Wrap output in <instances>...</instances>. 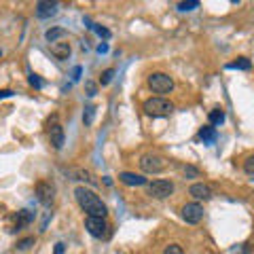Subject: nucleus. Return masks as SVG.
I'll use <instances>...</instances> for the list:
<instances>
[{"instance_id":"18","label":"nucleus","mask_w":254,"mask_h":254,"mask_svg":"<svg viewBox=\"0 0 254 254\" xmlns=\"http://www.w3.org/2000/svg\"><path fill=\"white\" fill-rule=\"evenodd\" d=\"M62 36H66V30H64V28H49L45 32V38L49 41V45L58 43V38H62Z\"/></svg>"},{"instance_id":"2","label":"nucleus","mask_w":254,"mask_h":254,"mask_svg":"<svg viewBox=\"0 0 254 254\" xmlns=\"http://www.w3.org/2000/svg\"><path fill=\"white\" fill-rule=\"evenodd\" d=\"M172 110H174V104L170 100L161 98V95H157V98H148L144 102V113L148 117H168V115H172Z\"/></svg>"},{"instance_id":"4","label":"nucleus","mask_w":254,"mask_h":254,"mask_svg":"<svg viewBox=\"0 0 254 254\" xmlns=\"http://www.w3.org/2000/svg\"><path fill=\"white\" fill-rule=\"evenodd\" d=\"M47 136H49V142L55 150H60L64 146V127L60 123L58 115H51V119L47 121Z\"/></svg>"},{"instance_id":"20","label":"nucleus","mask_w":254,"mask_h":254,"mask_svg":"<svg viewBox=\"0 0 254 254\" xmlns=\"http://www.w3.org/2000/svg\"><path fill=\"white\" fill-rule=\"evenodd\" d=\"M195 9H199V0H189V2H180L178 4V11H182V13L195 11Z\"/></svg>"},{"instance_id":"12","label":"nucleus","mask_w":254,"mask_h":254,"mask_svg":"<svg viewBox=\"0 0 254 254\" xmlns=\"http://www.w3.org/2000/svg\"><path fill=\"white\" fill-rule=\"evenodd\" d=\"M58 13V2H36V17L49 19Z\"/></svg>"},{"instance_id":"7","label":"nucleus","mask_w":254,"mask_h":254,"mask_svg":"<svg viewBox=\"0 0 254 254\" xmlns=\"http://www.w3.org/2000/svg\"><path fill=\"white\" fill-rule=\"evenodd\" d=\"M182 220L189 222V225H197V222H201L203 218V205L199 201H190L187 205H182Z\"/></svg>"},{"instance_id":"24","label":"nucleus","mask_w":254,"mask_h":254,"mask_svg":"<svg viewBox=\"0 0 254 254\" xmlns=\"http://www.w3.org/2000/svg\"><path fill=\"white\" fill-rule=\"evenodd\" d=\"M113 76H115V68H108V70H104V72H102L100 83H102V85H108L110 81H113Z\"/></svg>"},{"instance_id":"5","label":"nucleus","mask_w":254,"mask_h":254,"mask_svg":"<svg viewBox=\"0 0 254 254\" xmlns=\"http://www.w3.org/2000/svg\"><path fill=\"white\" fill-rule=\"evenodd\" d=\"M148 87L153 89L155 93H170L174 89V78L165 72H153L148 76Z\"/></svg>"},{"instance_id":"10","label":"nucleus","mask_w":254,"mask_h":254,"mask_svg":"<svg viewBox=\"0 0 254 254\" xmlns=\"http://www.w3.org/2000/svg\"><path fill=\"white\" fill-rule=\"evenodd\" d=\"M189 193L193 195L197 201H208V199H212L214 190H212L210 185H205V182H195V185H190Z\"/></svg>"},{"instance_id":"15","label":"nucleus","mask_w":254,"mask_h":254,"mask_svg":"<svg viewBox=\"0 0 254 254\" xmlns=\"http://www.w3.org/2000/svg\"><path fill=\"white\" fill-rule=\"evenodd\" d=\"M51 55L53 58H58V60H68V55H70V43H53L51 45Z\"/></svg>"},{"instance_id":"21","label":"nucleus","mask_w":254,"mask_h":254,"mask_svg":"<svg viewBox=\"0 0 254 254\" xmlns=\"http://www.w3.org/2000/svg\"><path fill=\"white\" fill-rule=\"evenodd\" d=\"M32 246H34V237H23V240L17 242V246H15V248H17L19 252H26V250L32 248Z\"/></svg>"},{"instance_id":"31","label":"nucleus","mask_w":254,"mask_h":254,"mask_svg":"<svg viewBox=\"0 0 254 254\" xmlns=\"http://www.w3.org/2000/svg\"><path fill=\"white\" fill-rule=\"evenodd\" d=\"M9 95H13L11 89H4V91H0V98H9Z\"/></svg>"},{"instance_id":"32","label":"nucleus","mask_w":254,"mask_h":254,"mask_svg":"<svg viewBox=\"0 0 254 254\" xmlns=\"http://www.w3.org/2000/svg\"><path fill=\"white\" fill-rule=\"evenodd\" d=\"M0 58H2V49H0Z\"/></svg>"},{"instance_id":"11","label":"nucleus","mask_w":254,"mask_h":254,"mask_svg":"<svg viewBox=\"0 0 254 254\" xmlns=\"http://www.w3.org/2000/svg\"><path fill=\"white\" fill-rule=\"evenodd\" d=\"M119 180H121L123 185H127V187H144L148 182L142 174H133V172H121L119 174Z\"/></svg>"},{"instance_id":"28","label":"nucleus","mask_w":254,"mask_h":254,"mask_svg":"<svg viewBox=\"0 0 254 254\" xmlns=\"http://www.w3.org/2000/svg\"><path fill=\"white\" fill-rule=\"evenodd\" d=\"M95 93H98V87H95V83L87 81V95H91V98H93Z\"/></svg>"},{"instance_id":"30","label":"nucleus","mask_w":254,"mask_h":254,"mask_svg":"<svg viewBox=\"0 0 254 254\" xmlns=\"http://www.w3.org/2000/svg\"><path fill=\"white\" fill-rule=\"evenodd\" d=\"M182 172L189 174V176H199V172H197L195 168H190V165H185V168H182Z\"/></svg>"},{"instance_id":"19","label":"nucleus","mask_w":254,"mask_h":254,"mask_svg":"<svg viewBox=\"0 0 254 254\" xmlns=\"http://www.w3.org/2000/svg\"><path fill=\"white\" fill-rule=\"evenodd\" d=\"M210 125L214 127V125H222L225 123V110L222 108H214V110H210Z\"/></svg>"},{"instance_id":"26","label":"nucleus","mask_w":254,"mask_h":254,"mask_svg":"<svg viewBox=\"0 0 254 254\" xmlns=\"http://www.w3.org/2000/svg\"><path fill=\"white\" fill-rule=\"evenodd\" d=\"M30 85H32V87H36V89H41V87H43V81H41V78H38L36 74H30Z\"/></svg>"},{"instance_id":"6","label":"nucleus","mask_w":254,"mask_h":254,"mask_svg":"<svg viewBox=\"0 0 254 254\" xmlns=\"http://www.w3.org/2000/svg\"><path fill=\"white\" fill-rule=\"evenodd\" d=\"M138 163H140V170L146 172V174H159V172L165 170V165H168V161L159 155H142Z\"/></svg>"},{"instance_id":"8","label":"nucleus","mask_w":254,"mask_h":254,"mask_svg":"<svg viewBox=\"0 0 254 254\" xmlns=\"http://www.w3.org/2000/svg\"><path fill=\"white\" fill-rule=\"evenodd\" d=\"M34 193H36V199L41 201V203L45 205V208H51V203L55 201V187L51 185V182L41 180V182L36 185Z\"/></svg>"},{"instance_id":"14","label":"nucleus","mask_w":254,"mask_h":254,"mask_svg":"<svg viewBox=\"0 0 254 254\" xmlns=\"http://www.w3.org/2000/svg\"><path fill=\"white\" fill-rule=\"evenodd\" d=\"M199 140L203 142V144H214L216 142V138H218V131H216V127H212V125H205V127H201L199 129Z\"/></svg>"},{"instance_id":"3","label":"nucleus","mask_w":254,"mask_h":254,"mask_svg":"<svg viewBox=\"0 0 254 254\" xmlns=\"http://www.w3.org/2000/svg\"><path fill=\"white\" fill-rule=\"evenodd\" d=\"M85 229L91 237H95V240H108L110 233H113L106 218H98V216H87L85 218Z\"/></svg>"},{"instance_id":"1","label":"nucleus","mask_w":254,"mask_h":254,"mask_svg":"<svg viewBox=\"0 0 254 254\" xmlns=\"http://www.w3.org/2000/svg\"><path fill=\"white\" fill-rule=\"evenodd\" d=\"M74 197H76L78 205H81V208H83V212H87V216L106 218V214H108L106 203L102 201L100 197L93 193V190L85 189V187H76V189H74Z\"/></svg>"},{"instance_id":"13","label":"nucleus","mask_w":254,"mask_h":254,"mask_svg":"<svg viewBox=\"0 0 254 254\" xmlns=\"http://www.w3.org/2000/svg\"><path fill=\"white\" fill-rule=\"evenodd\" d=\"M13 220H15V227L11 229V231H19L21 227H26V225H30V222L34 220V212H30V210H19V212L13 216Z\"/></svg>"},{"instance_id":"23","label":"nucleus","mask_w":254,"mask_h":254,"mask_svg":"<svg viewBox=\"0 0 254 254\" xmlns=\"http://www.w3.org/2000/svg\"><path fill=\"white\" fill-rule=\"evenodd\" d=\"M244 172L248 174V176H254V155L246 157V161H244Z\"/></svg>"},{"instance_id":"29","label":"nucleus","mask_w":254,"mask_h":254,"mask_svg":"<svg viewBox=\"0 0 254 254\" xmlns=\"http://www.w3.org/2000/svg\"><path fill=\"white\" fill-rule=\"evenodd\" d=\"M64 252H66V246H64L62 242H58L53 246V254H64Z\"/></svg>"},{"instance_id":"9","label":"nucleus","mask_w":254,"mask_h":254,"mask_svg":"<svg viewBox=\"0 0 254 254\" xmlns=\"http://www.w3.org/2000/svg\"><path fill=\"white\" fill-rule=\"evenodd\" d=\"M148 193L155 197V199H168L174 193V182L172 180H153L148 185Z\"/></svg>"},{"instance_id":"17","label":"nucleus","mask_w":254,"mask_h":254,"mask_svg":"<svg viewBox=\"0 0 254 254\" xmlns=\"http://www.w3.org/2000/svg\"><path fill=\"white\" fill-rule=\"evenodd\" d=\"M227 68H229V70H250V68H252V62H250L248 58H237L235 62L227 64Z\"/></svg>"},{"instance_id":"27","label":"nucleus","mask_w":254,"mask_h":254,"mask_svg":"<svg viewBox=\"0 0 254 254\" xmlns=\"http://www.w3.org/2000/svg\"><path fill=\"white\" fill-rule=\"evenodd\" d=\"M95 32H98V34L102 36V38H110V32L106 30V28H102V26H91Z\"/></svg>"},{"instance_id":"22","label":"nucleus","mask_w":254,"mask_h":254,"mask_svg":"<svg viewBox=\"0 0 254 254\" xmlns=\"http://www.w3.org/2000/svg\"><path fill=\"white\" fill-rule=\"evenodd\" d=\"M93 117H95V106H85V113H83L85 125H91L93 123Z\"/></svg>"},{"instance_id":"16","label":"nucleus","mask_w":254,"mask_h":254,"mask_svg":"<svg viewBox=\"0 0 254 254\" xmlns=\"http://www.w3.org/2000/svg\"><path fill=\"white\" fill-rule=\"evenodd\" d=\"M70 176H72V180H85V182H89V185H98V180L93 178V174L91 172H87V170H70L68 172Z\"/></svg>"},{"instance_id":"25","label":"nucleus","mask_w":254,"mask_h":254,"mask_svg":"<svg viewBox=\"0 0 254 254\" xmlns=\"http://www.w3.org/2000/svg\"><path fill=\"white\" fill-rule=\"evenodd\" d=\"M163 254H185V250H182V246H178V244H170L168 248L163 250Z\"/></svg>"}]
</instances>
